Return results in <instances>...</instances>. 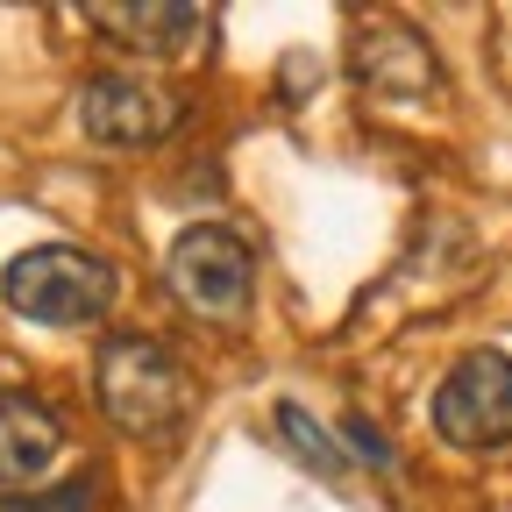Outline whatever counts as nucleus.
Listing matches in <instances>:
<instances>
[{"mask_svg": "<svg viewBox=\"0 0 512 512\" xmlns=\"http://www.w3.org/2000/svg\"><path fill=\"white\" fill-rule=\"evenodd\" d=\"M164 285L192 320H242L249 292H256V256H249V242L235 228L192 221L164 256Z\"/></svg>", "mask_w": 512, "mask_h": 512, "instance_id": "nucleus-3", "label": "nucleus"}, {"mask_svg": "<svg viewBox=\"0 0 512 512\" xmlns=\"http://www.w3.org/2000/svg\"><path fill=\"white\" fill-rule=\"evenodd\" d=\"M0 299L36 328H86L114 306V264L79 242H36L0 271Z\"/></svg>", "mask_w": 512, "mask_h": 512, "instance_id": "nucleus-2", "label": "nucleus"}, {"mask_svg": "<svg viewBox=\"0 0 512 512\" xmlns=\"http://www.w3.org/2000/svg\"><path fill=\"white\" fill-rule=\"evenodd\" d=\"M93 29L128 50V57H178L192 50V36H200V8H185V0H107V8H86Z\"/></svg>", "mask_w": 512, "mask_h": 512, "instance_id": "nucleus-7", "label": "nucleus"}, {"mask_svg": "<svg viewBox=\"0 0 512 512\" xmlns=\"http://www.w3.org/2000/svg\"><path fill=\"white\" fill-rule=\"evenodd\" d=\"M434 427L456 448L512 441V356L505 349H470L434 392Z\"/></svg>", "mask_w": 512, "mask_h": 512, "instance_id": "nucleus-5", "label": "nucleus"}, {"mask_svg": "<svg viewBox=\"0 0 512 512\" xmlns=\"http://www.w3.org/2000/svg\"><path fill=\"white\" fill-rule=\"evenodd\" d=\"M342 434H349V448H356L363 463H392V441H377V427H370V420H356V413H349V420H342Z\"/></svg>", "mask_w": 512, "mask_h": 512, "instance_id": "nucleus-10", "label": "nucleus"}, {"mask_svg": "<svg viewBox=\"0 0 512 512\" xmlns=\"http://www.w3.org/2000/svg\"><path fill=\"white\" fill-rule=\"evenodd\" d=\"M64 456V427L43 399L15 392V384H0V491H22L36 484L50 463Z\"/></svg>", "mask_w": 512, "mask_h": 512, "instance_id": "nucleus-8", "label": "nucleus"}, {"mask_svg": "<svg viewBox=\"0 0 512 512\" xmlns=\"http://www.w3.org/2000/svg\"><path fill=\"white\" fill-rule=\"evenodd\" d=\"M349 64L356 79L384 100H427L441 86V57L434 43L413 29V22H363L356 43H349Z\"/></svg>", "mask_w": 512, "mask_h": 512, "instance_id": "nucleus-6", "label": "nucleus"}, {"mask_svg": "<svg viewBox=\"0 0 512 512\" xmlns=\"http://www.w3.org/2000/svg\"><path fill=\"white\" fill-rule=\"evenodd\" d=\"M271 420H278V441L292 448V456H299L306 470H320V477H342V470H349L342 441H335L328 427H320V420H313L299 399H278V413H271Z\"/></svg>", "mask_w": 512, "mask_h": 512, "instance_id": "nucleus-9", "label": "nucleus"}, {"mask_svg": "<svg viewBox=\"0 0 512 512\" xmlns=\"http://www.w3.org/2000/svg\"><path fill=\"white\" fill-rule=\"evenodd\" d=\"M93 399L121 434L150 441L192 413V384H185V363L157 335H114L93 356Z\"/></svg>", "mask_w": 512, "mask_h": 512, "instance_id": "nucleus-1", "label": "nucleus"}, {"mask_svg": "<svg viewBox=\"0 0 512 512\" xmlns=\"http://www.w3.org/2000/svg\"><path fill=\"white\" fill-rule=\"evenodd\" d=\"M185 121L178 86L143 79V72H93L79 86V128L100 150H150Z\"/></svg>", "mask_w": 512, "mask_h": 512, "instance_id": "nucleus-4", "label": "nucleus"}]
</instances>
